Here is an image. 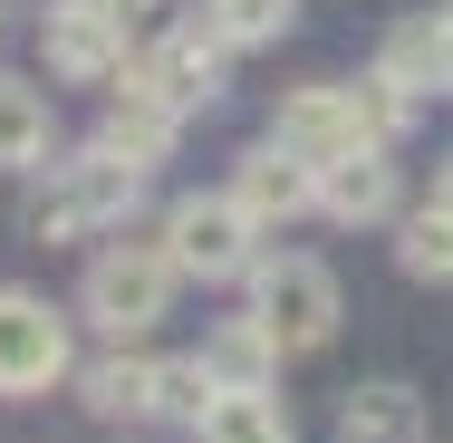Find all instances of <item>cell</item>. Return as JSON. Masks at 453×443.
Wrapping results in <instances>:
<instances>
[{
    "label": "cell",
    "mask_w": 453,
    "mask_h": 443,
    "mask_svg": "<svg viewBox=\"0 0 453 443\" xmlns=\"http://www.w3.org/2000/svg\"><path fill=\"white\" fill-rule=\"evenodd\" d=\"M135 193H145V174L116 164L106 145H88L78 164H58V174L29 193V241H88V232H116V222L135 212Z\"/></svg>",
    "instance_id": "1"
},
{
    "label": "cell",
    "mask_w": 453,
    "mask_h": 443,
    "mask_svg": "<svg viewBox=\"0 0 453 443\" xmlns=\"http://www.w3.org/2000/svg\"><path fill=\"white\" fill-rule=\"evenodd\" d=\"M174 279L183 270H174L165 241H106V251L88 261V289H78V299H88V328H106L116 348L145 338V328L174 309Z\"/></svg>",
    "instance_id": "2"
},
{
    "label": "cell",
    "mask_w": 453,
    "mask_h": 443,
    "mask_svg": "<svg viewBox=\"0 0 453 443\" xmlns=\"http://www.w3.org/2000/svg\"><path fill=\"white\" fill-rule=\"evenodd\" d=\"M261 222L232 202V193H183L174 212H165V251H174L183 279H242V270H261Z\"/></svg>",
    "instance_id": "3"
},
{
    "label": "cell",
    "mask_w": 453,
    "mask_h": 443,
    "mask_svg": "<svg viewBox=\"0 0 453 443\" xmlns=\"http://www.w3.org/2000/svg\"><path fill=\"white\" fill-rule=\"evenodd\" d=\"M251 279H261V309H251V318L280 338V356H309V348L338 338V279H328L319 261L289 251V261H261Z\"/></svg>",
    "instance_id": "4"
},
{
    "label": "cell",
    "mask_w": 453,
    "mask_h": 443,
    "mask_svg": "<svg viewBox=\"0 0 453 443\" xmlns=\"http://www.w3.org/2000/svg\"><path fill=\"white\" fill-rule=\"evenodd\" d=\"M58 376H68V318L49 299H29V289H0V395L29 405Z\"/></svg>",
    "instance_id": "5"
},
{
    "label": "cell",
    "mask_w": 453,
    "mask_h": 443,
    "mask_svg": "<svg viewBox=\"0 0 453 443\" xmlns=\"http://www.w3.org/2000/svg\"><path fill=\"white\" fill-rule=\"evenodd\" d=\"M271 145H289L299 164H348V155H366L376 135H366V116H357V96L348 88H299V96H280V116H271Z\"/></svg>",
    "instance_id": "6"
},
{
    "label": "cell",
    "mask_w": 453,
    "mask_h": 443,
    "mask_svg": "<svg viewBox=\"0 0 453 443\" xmlns=\"http://www.w3.org/2000/svg\"><path fill=\"white\" fill-rule=\"evenodd\" d=\"M222 49H232V39H222L212 19H203V29H165V39L145 49L135 88H145V96H165L174 116H193V106H212V96H222Z\"/></svg>",
    "instance_id": "7"
},
{
    "label": "cell",
    "mask_w": 453,
    "mask_h": 443,
    "mask_svg": "<svg viewBox=\"0 0 453 443\" xmlns=\"http://www.w3.org/2000/svg\"><path fill=\"white\" fill-rule=\"evenodd\" d=\"M232 202L271 232V222H299L309 202H319V164H299L289 145H251L242 164H232Z\"/></svg>",
    "instance_id": "8"
},
{
    "label": "cell",
    "mask_w": 453,
    "mask_h": 443,
    "mask_svg": "<svg viewBox=\"0 0 453 443\" xmlns=\"http://www.w3.org/2000/svg\"><path fill=\"white\" fill-rule=\"evenodd\" d=\"M376 68H386L405 96H453V10H415V19H395Z\"/></svg>",
    "instance_id": "9"
},
{
    "label": "cell",
    "mask_w": 453,
    "mask_h": 443,
    "mask_svg": "<svg viewBox=\"0 0 453 443\" xmlns=\"http://www.w3.org/2000/svg\"><path fill=\"white\" fill-rule=\"evenodd\" d=\"M39 58H49V78H78V88H88V78H116V68H126V39H116L96 10H78V0H68V10H49Z\"/></svg>",
    "instance_id": "10"
},
{
    "label": "cell",
    "mask_w": 453,
    "mask_h": 443,
    "mask_svg": "<svg viewBox=\"0 0 453 443\" xmlns=\"http://www.w3.org/2000/svg\"><path fill=\"white\" fill-rule=\"evenodd\" d=\"M174 135H183V116L165 106V96H145V88H126L116 106H106V126H96V145H106L116 164H135V174H155V164L174 155Z\"/></svg>",
    "instance_id": "11"
},
{
    "label": "cell",
    "mask_w": 453,
    "mask_h": 443,
    "mask_svg": "<svg viewBox=\"0 0 453 443\" xmlns=\"http://www.w3.org/2000/svg\"><path fill=\"white\" fill-rule=\"evenodd\" d=\"M193 443H299V424H289V405L271 386H222L212 415L193 424Z\"/></svg>",
    "instance_id": "12"
},
{
    "label": "cell",
    "mask_w": 453,
    "mask_h": 443,
    "mask_svg": "<svg viewBox=\"0 0 453 443\" xmlns=\"http://www.w3.org/2000/svg\"><path fill=\"white\" fill-rule=\"evenodd\" d=\"M319 212L328 222H386L395 212V164L366 145V155H348V164H328L319 174Z\"/></svg>",
    "instance_id": "13"
},
{
    "label": "cell",
    "mask_w": 453,
    "mask_h": 443,
    "mask_svg": "<svg viewBox=\"0 0 453 443\" xmlns=\"http://www.w3.org/2000/svg\"><path fill=\"white\" fill-rule=\"evenodd\" d=\"M338 424L348 443H425V405H415V386H357Z\"/></svg>",
    "instance_id": "14"
},
{
    "label": "cell",
    "mask_w": 453,
    "mask_h": 443,
    "mask_svg": "<svg viewBox=\"0 0 453 443\" xmlns=\"http://www.w3.org/2000/svg\"><path fill=\"white\" fill-rule=\"evenodd\" d=\"M0 164L10 174H39L49 164V96L10 88V78H0Z\"/></svg>",
    "instance_id": "15"
},
{
    "label": "cell",
    "mask_w": 453,
    "mask_h": 443,
    "mask_svg": "<svg viewBox=\"0 0 453 443\" xmlns=\"http://www.w3.org/2000/svg\"><path fill=\"white\" fill-rule=\"evenodd\" d=\"M88 415H106V424L155 415V366H145V356H96L88 366Z\"/></svg>",
    "instance_id": "16"
},
{
    "label": "cell",
    "mask_w": 453,
    "mask_h": 443,
    "mask_svg": "<svg viewBox=\"0 0 453 443\" xmlns=\"http://www.w3.org/2000/svg\"><path fill=\"white\" fill-rule=\"evenodd\" d=\"M203 366H212L222 386H271V366H280V338L261 328V318H232V328H212Z\"/></svg>",
    "instance_id": "17"
},
{
    "label": "cell",
    "mask_w": 453,
    "mask_h": 443,
    "mask_svg": "<svg viewBox=\"0 0 453 443\" xmlns=\"http://www.w3.org/2000/svg\"><path fill=\"white\" fill-rule=\"evenodd\" d=\"M212 395H222V376H212L203 356L155 366V415H165V424H203V415H212Z\"/></svg>",
    "instance_id": "18"
},
{
    "label": "cell",
    "mask_w": 453,
    "mask_h": 443,
    "mask_svg": "<svg viewBox=\"0 0 453 443\" xmlns=\"http://www.w3.org/2000/svg\"><path fill=\"white\" fill-rule=\"evenodd\" d=\"M395 261H405V279H453V212H444V202L405 212V241H395Z\"/></svg>",
    "instance_id": "19"
},
{
    "label": "cell",
    "mask_w": 453,
    "mask_h": 443,
    "mask_svg": "<svg viewBox=\"0 0 453 443\" xmlns=\"http://www.w3.org/2000/svg\"><path fill=\"white\" fill-rule=\"evenodd\" d=\"M203 19H212L232 49H261V39H280V29L299 19V0H203Z\"/></svg>",
    "instance_id": "20"
},
{
    "label": "cell",
    "mask_w": 453,
    "mask_h": 443,
    "mask_svg": "<svg viewBox=\"0 0 453 443\" xmlns=\"http://www.w3.org/2000/svg\"><path fill=\"white\" fill-rule=\"evenodd\" d=\"M357 116H366V135H376V145H386V135H405V116H415V96L395 88V78H386V68H376V78H357Z\"/></svg>",
    "instance_id": "21"
},
{
    "label": "cell",
    "mask_w": 453,
    "mask_h": 443,
    "mask_svg": "<svg viewBox=\"0 0 453 443\" xmlns=\"http://www.w3.org/2000/svg\"><path fill=\"white\" fill-rule=\"evenodd\" d=\"M78 10H96V19H106V29H116V39H126V29H145V19H155V0H78Z\"/></svg>",
    "instance_id": "22"
},
{
    "label": "cell",
    "mask_w": 453,
    "mask_h": 443,
    "mask_svg": "<svg viewBox=\"0 0 453 443\" xmlns=\"http://www.w3.org/2000/svg\"><path fill=\"white\" fill-rule=\"evenodd\" d=\"M434 202H444V212H453V155H444V174H434Z\"/></svg>",
    "instance_id": "23"
}]
</instances>
